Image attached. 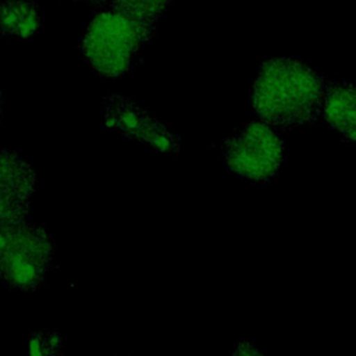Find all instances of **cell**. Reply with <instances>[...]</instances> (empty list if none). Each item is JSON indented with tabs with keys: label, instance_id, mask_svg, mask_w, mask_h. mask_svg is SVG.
<instances>
[{
	"label": "cell",
	"instance_id": "1",
	"mask_svg": "<svg viewBox=\"0 0 356 356\" xmlns=\"http://www.w3.org/2000/svg\"><path fill=\"white\" fill-rule=\"evenodd\" d=\"M324 78L291 57L264 60L252 88V104L267 125L288 131L314 124L321 115Z\"/></svg>",
	"mask_w": 356,
	"mask_h": 356
},
{
	"label": "cell",
	"instance_id": "2",
	"mask_svg": "<svg viewBox=\"0 0 356 356\" xmlns=\"http://www.w3.org/2000/svg\"><path fill=\"white\" fill-rule=\"evenodd\" d=\"M156 33V22L118 10L96 14L82 39L81 51L104 78H120L135 65L139 50Z\"/></svg>",
	"mask_w": 356,
	"mask_h": 356
},
{
	"label": "cell",
	"instance_id": "3",
	"mask_svg": "<svg viewBox=\"0 0 356 356\" xmlns=\"http://www.w3.org/2000/svg\"><path fill=\"white\" fill-rule=\"evenodd\" d=\"M56 248L46 229L29 216L0 218V280L31 292L38 289L50 270Z\"/></svg>",
	"mask_w": 356,
	"mask_h": 356
},
{
	"label": "cell",
	"instance_id": "4",
	"mask_svg": "<svg viewBox=\"0 0 356 356\" xmlns=\"http://www.w3.org/2000/svg\"><path fill=\"white\" fill-rule=\"evenodd\" d=\"M221 154L231 172L266 182L281 171L284 143L270 125L252 121L222 139Z\"/></svg>",
	"mask_w": 356,
	"mask_h": 356
},
{
	"label": "cell",
	"instance_id": "5",
	"mask_svg": "<svg viewBox=\"0 0 356 356\" xmlns=\"http://www.w3.org/2000/svg\"><path fill=\"white\" fill-rule=\"evenodd\" d=\"M35 186L33 167L15 152H0V218L28 216Z\"/></svg>",
	"mask_w": 356,
	"mask_h": 356
},
{
	"label": "cell",
	"instance_id": "6",
	"mask_svg": "<svg viewBox=\"0 0 356 356\" xmlns=\"http://www.w3.org/2000/svg\"><path fill=\"white\" fill-rule=\"evenodd\" d=\"M321 114L349 145L355 143L356 93L352 83L324 79Z\"/></svg>",
	"mask_w": 356,
	"mask_h": 356
},
{
	"label": "cell",
	"instance_id": "7",
	"mask_svg": "<svg viewBox=\"0 0 356 356\" xmlns=\"http://www.w3.org/2000/svg\"><path fill=\"white\" fill-rule=\"evenodd\" d=\"M104 125L122 132L127 138L136 140L149 113L143 110L132 97L124 95H110L103 100Z\"/></svg>",
	"mask_w": 356,
	"mask_h": 356
},
{
	"label": "cell",
	"instance_id": "8",
	"mask_svg": "<svg viewBox=\"0 0 356 356\" xmlns=\"http://www.w3.org/2000/svg\"><path fill=\"white\" fill-rule=\"evenodd\" d=\"M40 28V14L32 0H0V35L10 39L33 36Z\"/></svg>",
	"mask_w": 356,
	"mask_h": 356
},
{
	"label": "cell",
	"instance_id": "9",
	"mask_svg": "<svg viewBox=\"0 0 356 356\" xmlns=\"http://www.w3.org/2000/svg\"><path fill=\"white\" fill-rule=\"evenodd\" d=\"M136 140L159 152L177 153L179 150V136L152 115L145 121Z\"/></svg>",
	"mask_w": 356,
	"mask_h": 356
},
{
	"label": "cell",
	"instance_id": "10",
	"mask_svg": "<svg viewBox=\"0 0 356 356\" xmlns=\"http://www.w3.org/2000/svg\"><path fill=\"white\" fill-rule=\"evenodd\" d=\"M111 8L129 15L156 22L174 0H108Z\"/></svg>",
	"mask_w": 356,
	"mask_h": 356
},
{
	"label": "cell",
	"instance_id": "11",
	"mask_svg": "<svg viewBox=\"0 0 356 356\" xmlns=\"http://www.w3.org/2000/svg\"><path fill=\"white\" fill-rule=\"evenodd\" d=\"M29 353L31 355H61L63 338L50 330H39L29 334Z\"/></svg>",
	"mask_w": 356,
	"mask_h": 356
},
{
	"label": "cell",
	"instance_id": "12",
	"mask_svg": "<svg viewBox=\"0 0 356 356\" xmlns=\"http://www.w3.org/2000/svg\"><path fill=\"white\" fill-rule=\"evenodd\" d=\"M235 355H254V353H259L250 343L245 342V343H241L239 348L236 350H234Z\"/></svg>",
	"mask_w": 356,
	"mask_h": 356
},
{
	"label": "cell",
	"instance_id": "13",
	"mask_svg": "<svg viewBox=\"0 0 356 356\" xmlns=\"http://www.w3.org/2000/svg\"><path fill=\"white\" fill-rule=\"evenodd\" d=\"M79 1H85V3L92 4V6H100V4H104L108 0H79Z\"/></svg>",
	"mask_w": 356,
	"mask_h": 356
},
{
	"label": "cell",
	"instance_id": "14",
	"mask_svg": "<svg viewBox=\"0 0 356 356\" xmlns=\"http://www.w3.org/2000/svg\"><path fill=\"white\" fill-rule=\"evenodd\" d=\"M1 106H3V95H1V90H0V118H1Z\"/></svg>",
	"mask_w": 356,
	"mask_h": 356
}]
</instances>
